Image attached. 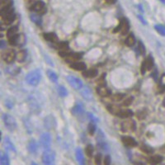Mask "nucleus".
Instances as JSON below:
<instances>
[{
  "label": "nucleus",
  "instance_id": "nucleus-25",
  "mask_svg": "<svg viewBox=\"0 0 165 165\" xmlns=\"http://www.w3.org/2000/svg\"><path fill=\"white\" fill-rule=\"evenodd\" d=\"M27 51L25 50H22L20 51H18V53L16 54V59L18 60V62H22L25 61V59L27 58Z\"/></svg>",
  "mask_w": 165,
  "mask_h": 165
},
{
  "label": "nucleus",
  "instance_id": "nucleus-46",
  "mask_svg": "<svg viewBox=\"0 0 165 165\" xmlns=\"http://www.w3.org/2000/svg\"><path fill=\"white\" fill-rule=\"evenodd\" d=\"M89 118L91 120V121H93V122H96V121H97V118L95 116H93V114H91V113H89Z\"/></svg>",
  "mask_w": 165,
  "mask_h": 165
},
{
  "label": "nucleus",
  "instance_id": "nucleus-49",
  "mask_svg": "<svg viewBox=\"0 0 165 165\" xmlns=\"http://www.w3.org/2000/svg\"><path fill=\"white\" fill-rule=\"evenodd\" d=\"M105 1H106L107 3H109V4H113V3H116V0H105Z\"/></svg>",
  "mask_w": 165,
  "mask_h": 165
},
{
  "label": "nucleus",
  "instance_id": "nucleus-27",
  "mask_svg": "<svg viewBox=\"0 0 165 165\" xmlns=\"http://www.w3.org/2000/svg\"><path fill=\"white\" fill-rule=\"evenodd\" d=\"M133 112L130 109H121V112L119 113L118 116L121 118H129L132 116Z\"/></svg>",
  "mask_w": 165,
  "mask_h": 165
},
{
  "label": "nucleus",
  "instance_id": "nucleus-47",
  "mask_svg": "<svg viewBox=\"0 0 165 165\" xmlns=\"http://www.w3.org/2000/svg\"><path fill=\"white\" fill-rule=\"evenodd\" d=\"M160 83H161L162 87L164 88L165 87V74H163L162 77H161V82H160Z\"/></svg>",
  "mask_w": 165,
  "mask_h": 165
},
{
  "label": "nucleus",
  "instance_id": "nucleus-11",
  "mask_svg": "<svg viewBox=\"0 0 165 165\" xmlns=\"http://www.w3.org/2000/svg\"><path fill=\"white\" fill-rule=\"evenodd\" d=\"M69 67L71 69H74V70L78 71H84L86 70V68H87V66H86V65L83 62L79 61L71 62V63H69Z\"/></svg>",
  "mask_w": 165,
  "mask_h": 165
},
{
  "label": "nucleus",
  "instance_id": "nucleus-28",
  "mask_svg": "<svg viewBox=\"0 0 165 165\" xmlns=\"http://www.w3.org/2000/svg\"><path fill=\"white\" fill-rule=\"evenodd\" d=\"M144 65H145V67H146V69L147 70H151L153 68V59L152 56H149L147 59L144 60Z\"/></svg>",
  "mask_w": 165,
  "mask_h": 165
},
{
  "label": "nucleus",
  "instance_id": "nucleus-48",
  "mask_svg": "<svg viewBox=\"0 0 165 165\" xmlns=\"http://www.w3.org/2000/svg\"><path fill=\"white\" fill-rule=\"evenodd\" d=\"M6 46V43L4 41H0V48H4Z\"/></svg>",
  "mask_w": 165,
  "mask_h": 165
},
{
  "label": "nucleus",
  "instance_id": "nucleus-36",
  "mask_svg": "<svg viewBox=\"0 0 165 165\" xmlns=\"http://www.w3.org/2000/svg\"><path fill=\"white\" fill-rule=\"evenodd\" d=\"M58 93H59V96H61V97H66L67 95H68V91H67V89H65L64 86H59V88H58Z\"/></svg>",
  "mask_w": 165,
  "mask_h": 165
},
{
  "label": "nucleus",
  "instance_id": "nucleus-20",
  "mask_svg": "<svg viewBox=\"0 0 165 165\" xmlns=\"http://www.w3.org/2000/svg\"><path fill=\"white\" fill-rule=\"evenodd\" d=\"M84 112V106L82 103H77L76 105L73 107L72 112L74 115H81Z\"/></svg>",
  "mask_w": 165,
  "mask_h": 165
},
{
  "label": "nucleus",
  "instance_id": "nucleus-41",
  "mask_svg": "<svg viewBox=\"0 0 165 165\" xmlns=\"http://www.w3.org/2000/svg\"><path fill=\"white\" fill-rule=\"evenodd\" d=\"M124 96L125 95L122 94V93H116V94H115L112 97V100L114 101V102H121L124 98Z\"/></svg>",
  "mask_w": 165,
  "mask_h": 165
},
{
  "label": "nucleus",
  "instance_id": "nucleus-33",
  "mask_svg": "<svg viewBox=\"0 0 165 165\" xmlns=\"http://www.w3.org/2000/svg\"><path fill=\"white\" fill-rule=\"evenodd\" d=\"M47 76L48 78L52 81V82H56L57 81H58V75H57V74H56L55 72H53L52 70L47 71Z\"/></svg>",
  "mask_w": 165,
  "mask_h": 165
},
{
  "label": "nucleus",
  "instance_id": "nucleus-43",
  "mask_svg": "<svg viewBox=\"0 0 165 165\" xmlns=\"http://www.w3.org/2000/svg\"><path fill=\"white\" fill-rule=\"evenodd\" d=\"M133 103V97H127L126 99H125L122 103V106H130V104Z\"/></svg>",
  "mask_w": 165,
  "mask_h": 165
},
{
  "label": "nucleus",
  "instance_id": "nucleus-8",
  "mask_svg": "<svg viewBox=\"0 0 165 165\" xmlns=\"http://www.w3.org/2000/svg\"><path fill=\"white\" fill-rule=\"evenodd\" d=\"M2 59L7 63L11 64L16 59V53L13 50H7L2 54Z\"/></svg>",
  "mask_w": 165,
  "mask_h": 165
},
{
  "label": "nucleus",
  "instance_id": "nucleus-32",
  "mask_svg": "<svg viewBox=\"0 0 165 165\" xmlns=\"http://www.w3.org/2000/svg\"><path fill=\"white\" fill-rule=\"evenodd\" d=\"M31 19L32 21L34 23H35L38 26H41V23H42V20H41V18L40 17V15L35 13V14H31Z\"/></svg>",
  "mask_w": 165,
  "mask_h": 165
},
{
  "label": "nucleus",
  "instance_id": "nucleus-17",
  "mask_svg": "<svg viewBox=\"0 0 165 165\" xmlns=\"http://www.w3.org/2000/svg\"><path fill=\"white\" fill-rule=\"evenodd\" d=\"M0 165H10L8 155L3 150H0Z\"/></svg>",
  "mask_w": 165,
  "mask_h": 165
},
{
  "label": "nucleus",
  "instance_id": "nucleus-3",
  "mask_svg": "<svg viewBox=\"0 0 165 165\" xmlns=\"http://www.w3.org/2000/svg\"><path fill=\"white\" fill-rule=\"evenodd\" d=\"M3 121L7 129L10 131H13L17 128V122L15 121L13 116L11 115L7 114V113L3 114Z\"/></svg>",
  "mask_w": 165,
  "mask_h": 165
},
{
  "label": "nucleus",
  "instance_id": "nucleus-9",
  "mask_svg": "<svg viewBox=\"0 0 165 165\" xmlns=\"http://www.w3.org/2000/svg\"><path fill=\"white\" fill-rule=\"evenodd\" d=\"M67 81L74 89H81L82 88V81L74 76H67Z\"/></svg>",
  "mask_w": 165,
  "mask_h": 165
},
{
  "label": "nucleus",
  "instance_id": "nucleus-5",
  "mask_svg": "<svg viewBox=\"0 0 165 165\" xmlns=\"http://www.w3.org/2000/svg\"><path fill=\"white\" fill-rule=\"evenodd\" d=\"M129 29H130V24L128 20L126 18H122L119 26L114 29V32H118L120 31L122 35H126L129 32Z\"/></svg>",
  "mask_w": 165,
  "mask_h": 165
},
{
  "label": "nucleus",
  "instance_id": "nucleus-6",
  "mask_svg": "<svg viewBox=\"0 0 165 165\" xmlns=\"http://www.w3.org/2000/svg\"><path fill=\"white\" fill-rule=\"evenodd\" d=\"M40 143H41V147L44 150L50 149V144H51V136L49 133H43L40 138Z\"/></svg>",
  "mask_w": 165,
  "mask_h": 165
},
{
  "label": "nucleus",
  "instance_id": "nucleus-18",
  "mask_svg": "<svg viewBox=\"0 0 165 165\" xmlns=\"http://www.w3.org/2000/svg\"><path fill=\"white\" fill-rule=\"evenodd\" d=\"M27 150L31 153H35L38 150V145H37V143L34 140H30L29 143H28V145H27Z\"/></svg>",
  "mask_w": 165,
  "mask_h": 165
},
{
  "label": "nucleus",
  "instance_id": "nucleus-50",
  "mask_svg": "<svg viewBox=\"0 0 165 165\" xmlns=\"http://www.w3.org/2000/svg\"><path fill=\"white\" fill-rule=\"evenodd\" d=\"M138 17H139V19H140V20L141 21V22H144V24L146 23V22H145V21H144V19H143V18H141V17H140V16H138Z\"/></svg>",
  "mask_w": 165,
  "mask_h": 165
},
{
  "label": "nucleus",
  "instance_id": "nucleus-14",
  "mask_svg": "<svg viewBox=\"0 0 165 165\" xmlns=\"http://www.w3.org/2000/svg\"><path fill=\"white\" fill-rule=\"evenodd\" d=\"M81 94L83 98L87 101H90L93 99V93L88 87H82L81 89Z\"/></svg>",
  "mask_w": 165,
  "mask_h": 165
},
{
  "label": "nucleus",
  "instance_id": "nucleus-29",
  "mask_svg": "<svg viewBox=\"0 0 165 165\" xmlns=\"http://www.w3.org/2000/svg\"><path fill=\"white\" fill-rule=\"evenodd\" d=\"M15 18H16V14H15V12H12V13H11L8 16H7L5 18H2V19H3L4 23L6 24V25H9V24L12 23L14 22Z\"/></svg>",
  "mask_w": 165,
  "mask_h": 165
},
{
  "label": "nucleus",
  "instance_id": "nucleus-1",
  "mask_svg": "<svg viewBox=\"0 0 165 165\" xmlns=\"http://www.w3.org/2000/svg\"><path fill=\"white\" fill-rule=\"evenodd\" d=\"M41 73H40V71L36 70V69L30 72L29 74H27V75L26 76V81L28 84L32 86L37 85L41 81Z\"/></svg>",
  "mask_w": 165,
  "mask_h": 165
},
{
  "label": "nucleus",
  "instance_id": "nucleus-24",
  "mask_svg": "<svg viewBox=\"0 0 165 165\" xmlns=\"http://www.w3.org/2000/svg\"><path fill=\"white\" fill-rule=\"evenodd\" d=\"M81 57H82V55L79 53H72L71 52L69 54V56L66 58L67 59V61H69V63L71 62H75V61H79L80 59H81Z\"/></svg>",
  "mask_w": 165,
  "mask_h": 165
},
{
  "label": "nucleus",
  "instance_id": "nucleus-12",
  "mask_svg": "<svg viewBox=\"0 0 165 165\" xmlns=\"http://www.w3.org/2000/svg\"><path fill=\"white\" fill-rule=\"evenodd\" d=\"M97 94L101 97H108L111 95V91L109 89H107L106 85H98L97 88Z\"/></svg>",
  "mask_w": 165,
  "mask_h": 165
},
{
  "label": "nucleus",
  "instance_id": "nucleus-53",
  "mask_svg": "<svg viewBox=\"0 0 165 165\" xmlns=\"http://www.w3.org/2000/svg\"><path fill=\"white\" fill-rule=\"evenodd\" d=\"M1 139H2V134H1V131H0V141H1Z\"/></svg>",
  "mask_w": 165,
  "mask_h": 165
},
{
  "label": "nucleus",
  "instance_id": "nucleus-21",
  "mask_svg": "<svg viewBox=\"0 0 165 165\" xmlns=\"http://www.w3.org/2000/svg\"><path fill=\"white\" fill-rule=\"evenodd\" d=\"M44 38L46 40V41H50V42H53V43H56L58 41V37L57 35L55 34V33L52 32H48V33H44Z\"/></svg>",
  "mask_w": 165,
  "mask_h": 165
},
{
  "label": "nucleus",
  "instance_id": "nucleus-23",
  "mask_svg": "<svg viewBox=\"0 0 165 165\" xmlns=\"http://www.w3.org/2000/svg\"><path fill=\"white\" fill-rule=\"evenodd\" d=\"M107 111L110 112V113H112L113 115L117 116L119 115V113L121 112V108H120L119 106H116V105H109V106H107Z\"/></svg>",
  "mask_w": 165,
  "mask_h": 165
},
{
  "label": "nucleus",
  "instance_id": "nucleus-39",
  "mask_svg": "<svg viewBox=\"0 0 165 165\" xmlns=\"http://www.w3.org/2000/svg\"><path fill=\"white\" fill-rule=\"evenodd\" d=\"M141 150L144 151L146 153H152L153 152V150L150 146H148L146 144H143L141 146Z\"/></svg>",
  "mask_w": 165,
  "mask_h": 165
},
{
  "label": "nucleus",
  "instance_id": "nucleus-4",
  "mask_svg": "<svg viewBox=\"0 0 165 165\" xmlns=\"http://www.w3.org/2000/svg\"><path fill=\"white\" fill-rule=\"evenodd\" d=\"M31 10L37 13L39 15L44 14L46 12V7L44 2L42 1H36L31 6Z\"/></svg>",
  "mask_w": 165,
  "mask_h": 165
},
{
  "label": "nucleus",
  "instance_id": "nucleus-26",
  "mask_svg": "<svg viewBox=\"0 0 165 165\" xmlns=\"http://www.w3.org/2000/svg\"><path fill=\"white\" fill-rule=\"evenodd\" d=\"M55 125H56V121L51 116H48L45 119V126L47 127L48 129L52 128Z\"/></svg>",
  "mask_w": 165,
  "mask_h": 165
},
{
  "label": "nucleus",
  "instance_id": "nucleus-44",
  "mask_svg": "<svg viewBox=\"0 0 165 165\" xmlns=\"http://www.w3.org/2000/svg\"><path fill=\"white\" fill-rule=\"evenodd\" d=\"M138 49L140 50V52L142 55H144L145 53V47H144V44L142 43L141 41H139V44H138Z\"/></svg>",
  "mask_w": 165,
  "mask_h": 165
},
{
  "label": "nucleus",
  "instance_id": "nucleus-16",
  "mask_svg": "<svg viewBox=\"0 0 165 165\" xmlns=\"http://www.w3.org/2000/svg\"><path fill=\"white\" fill-rule=\"evenodd\" d=\"M121 129L124 130V131H126L128 130H135L136 129V124L133 121H127L126 122H124L121 125Z\"/></svg>",
  "mask_w": 165,
  "mask_h": 165
},
{
  "label": "nucleus",
  "instance_id": "nucleus-37",
  "mask_svg": "<svg viewBox=\"0 0 165 165\" xmlns=\"http://www.w3.org/2000/svg\"><path fill=\"white\" fill-rule=\"evenodd\" d=\"M57 47L59 48L60 50H69V45L67 42H60V43H57Z\"/></svg>",
  "mask_w": 165,
  "mask_h": 165
},
{
  "label": "nucleus",
  "instance_id": "nucleus-19",
  "mask_svg": "<svg viewBox=\"0 0 165 165\" xmlns=\"http://www.w3.org/2000/svg\"><path fill=\"white\" fill-rule=\"evenodd\" d=\"M75 155H76L77 161L79 162V165H85V160H84V157L82 154V152L81 149L78 148L75 152Z\"/></svg>",
  "mask_w": 165,
  "mask_h": 165
},
{
  "label": "nucleus",
  "instance_id": "nucleus-10",
  "mask_svg": "<svg viewBox=\"0 0 165 165\" xmlns=\"http://www.w3.org/2000/svg\"><path fill=\"white\" fill-rule=\"evenodd\" d=\"M121 141L127 147H130V148H134L136 147L138 144H137V142L134 138L132 137H130V136H123L122 138H121Z\"/></svg>",
  "mask_w": 165,
  "mask_h": 165
},
{
  "label": "nucleus",
  "instance_id": "nucleus-15",
  "mask_svg": "<svg viewBox=\"0 0 165 165\" xmlns=\"http://www.w3.org/2000/svg\"><path fill=\"white\" fill-rule=\"evenodd\" d=\"M163 157L160 156V155H153L149 158L148 159V163L150 165H159L163 161Z\"/></svg>",
  "mask_w": 165,
  "mask_h": 165
},
{
  "label": "nucleus",
  "instance_id": "nucleus-22",
  "mask_svg": "<svg viewBox=\"0 0 165 165\" xmlns=\"http://www.w3.org/2000/svg\"><path fill=\"white\" fill-rule=\"evenodd\" d=\"M97 74H98V72L95 69H88V70H84L83 73H82L83 76L86 77V78H90V79L97 76Z\"/></svg>",
  "mask_w": 165,
  "mask_h": 165
},
{
  "label": "nucleus",
  "instance_id": "nucleus-34",
  "mask_svg": "<svg viewBox=\"0 0 165 165\" xmlns=\"http://www.w3.org/2000/svg\"><path fill=\"white\" fill-rule=\"evenodd\" d=\"M93 152H94V149H93V146L92 144H89L87 145V147L85 149V153L87 154V156L89 157V158H92L93 155Z\"/></svg>",
  "mask_w": 165,
  "mask_h": 165
},
{
  "label": "nucleus",
  "instance_id": "nucleus-51",
  "mask_svg": "<svg viewBox=\"0 0 165 165\" xmlns=\"http://www.w3.org/2000/svg\"><path fill=\"white\" fill-rule=\"evenodd\" d=\"M163 106L165 107V97H164V99H163Z\"/></svg>",
  "mask_w": 165,
  "mask_h": 165
},
{
  "label": "nucleus",
  "instance_id": "nucleus-54",
  "mask_svg": "<svg viewBox=\"0 0 165 165\" xmlns=\"http://www.w3.org/2000/svg\"><path fill=\"white\" fill-rule=\"evenodd\" d=\"M1 37H3V35H2V34H0V38H1Z\"/></svg>",
  "mask_w": 165,
  "mask_h": 165
},
{
  "label": "nucleus",
  "instance_id": "nucleus-13",
  "mask_svg": "<svg viewBox=\"0 0 165 165\" xmlns=\"http://www.w3.org/2000/svg\"><path fill=\"white\" fill-rule=\"evenodd\" d=\"M12 12H14V10L12 8V5H9V6L3 7L2 8H0V17L2 18H5L7 16H8Z\"/></svg>",
  "mask_w": 165,
  "mask_h": 165
},
{
  "label": "nucleus",
  "instance_id": "nucleus-7",
  "mask_svg": "<svg viewBox=\"0 0 165 165\" xmlns=\"http://www.w3.org/2000/svg\"><path fill=\"white\" fill-rule=\"evenodd\" d=\"M3 144H4V147L6 149L7 152L10 154V156L14 157L17 153V150L15 149V146L12 144V142L10 140V139L8 137H5L4 140H3Z\"/></svg>",
  "mask_w": 165,
  "mask_h": 165
},
{
  "label": "nucleus",
  "instance_id": "nucleus-52",
  "mask_svg": "<svg viewBox=\"0 0 165 165\" xmlns=\"http://www.w3.org/2000/svg\"><path fill=\"white\" fill-rule=\"evenodd\" d=\"M31 165H38V164H37V163H35L32 162V163H31Z\"/></svg>",
  "mask_w": 165,
  "mask_h": 165
},
{
  "label": "nucleus",
  "instance_id": "nucleus-31",
  "mask_svg": "<svg viewBox=\"0 0 165 165\" xmlns=\"http://www.w3.org/2000/svg\"><path fill=\"white\" fill-rule=\"evenodd\" d=\"M125 43L126 45L127 46H133L135 43H136V39H135V36L133 34H130L126 37V41H125Z\"/></svg>",
  "mask_w": 165,
  "mask_h": 165
},
{
  "label": "nucleus",
  "instance_id": "nucleus-30",
  "mask_svg": "<svg viewBox=\"0 0 165 165\" xmlns=\"http://www.w3.org/2000/svg\"><path fill=\"white\" fill-rule=\"evenodd\" d=\"M18 27H10L8 30V32H7V36H8V38H11L12 36H15L16 35H18Z\"/></svg>",
  "mask_w": 165,
  "mask_h": 165
},
{
  "label": "nucleus",
  "instance_id": "nucleus-35",
  "mask_svg": "<svg viewBox=\"0 0 165 165\" xmlns=\"http://www.w3.org/2000/svg\"><path fill=\"white\" fill-rule=\"evenodd\" d=\"M95 131H96V126H95L94 122L91 121L88 126V132L90 136H93Z\"/></svg>",
  "mask_w": 165,
  "mask_h": 165
},
{
  "label": "nucleus",
  "instance_id": "nucleus-2",
  "mask_svg": "<svg viewBox=\"0 0 165 165\" xmlns=\"http://www.w3.org/2000/svg\"><path fill=\"white\" fill-rule=\"evenodd\" d=\"M56 160V153L50 149L45 150L42 154V163L44 165H54Z\"/></svg>",
  "mask_w": 165,
  "mask_h": 165
},
{
  "label": "nucleus",
  "instance_id": "nucleus-38",
  "mask_svg": "<svg viewBox=\"0 0 165 165\" xmlns=\"http://www.w3.org/2000/svg\"><path fill=\"white\" fill-rule=\"evenodd\" d=\"M154 28L156 29L158 32L162 35H165V27L162 26V25H156Z\"/></svg>",
  "mask_w": 165,
  "mask_h": 165
},
{
  "label": "nucleus",
  "instance_id": "nucleus-40",
  "mask_svg": "<svg viewBox=\"0 0 165 165\" xmlns=\"http://www.w3.org/2000/svg\"><path fill=\"white\" fill-rule=\"evenodd\" d=\"M94 163L96 165H102L103 163V157L101 153H97L94 158Z\"/></svg>",
  "mask_w": 165,
  "mask_h": 165
},
{
  "label": "nucleus",
  "instance_id": "nucleus-42",
  "mask_svg": "<svg viewBox=\"0 0 165 165\" xmlns=\"http://www.w3.org/2000/svg\"><path fill=\"white\" fill-rule=\"evenodd\" d=\"M147 116V112L145 110H141L137 113V117H138L139 120H142V119H144L145 116Z\"/></svg>",
  "mask_w": 165,
  "mask_h": 165
},
{
  "label": "nucleus",
  "instance_id": "nucleus-45",
  "mask_svg": "<svg viewBox=\"0 0 165 165\" xmlns=\"http://www.w3.org/2000/svg\"><path fill=\"white\" fill-rule=\"evenodd\" d=\"M111 162H112V160H111V157L109 155H106L105 157V159H104V165H111Z\"/></svg>",
  "mask_w": 165,
  "mask_h": 165
}]
</instances>
